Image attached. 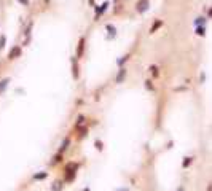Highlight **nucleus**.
Wrapping results in <instances>:
<instances>
[{"instance_id":"nucleus-1","label":"nucleus","mask_w":212,"mask_h":191,"mask_svg":"<svg viewBox=\"0 0 212 191\" xmlns=\"http://www.w3.org/2000/svg\"><path fill=\"white\" fill-rule=\"evenodd\" d=\"M150 7V0H139L137 2V11L139 13H145Z\"/></svg>"},{"instance_id":"nucleus-2","label":"nucleus","mask_w":212,"mask_h":191,"mask_svg":"<svg viewBox=\"0 0 212 191\" xmlns=\"http://www.w3.org/2000/svg\"><path fill=\"white\" fill-rule=\"evenodd\" d=\"M19 56H21V48L14 46L13 49L10 51V59H16V58H19Z\"/></svg>"},{"instance_id":"nucleus-3","label":"nucleus","mask_w":212,"mask_h":191,"mask_svg":"<svg viewBox=\"0 0 212 191\" xmlns=\"http://www.w3.org/2000/svg\"><path fill=\"white\" fill-rule=\"evenodd\" d=\"M124 75H126V68L121 67L120 72H118V75H116V78H115V81H116V83H121V81L124 80Z\"/></svg>"},{"instance_id":"nucleus-4","label":"nucleus","mask_w":212,"mask_h":191,"mask_svg":"<svg viewBox=\"0 0 212 191\" xmlns=\"http://www.w3.org/2000/svg\"><path fill=\"white\" fill-rule=\"evenodd\" d=\"M75 171H77L75 163H69L67 166H65V172H67V174H75Z\"/></svg>"},{"instance_id":"nucleus-5","label":"nucleus","mask_w":212,"mask_h":191,"mask_svg":"<svg viewBox=\"0 0 212 191\" xmlns=\"http://www.w3.org/2000/svg\"><path fill=\"white\" fill-rule=\"evenodd\" d=\"M107 7H109V2H105V3H102V7H99V8H97V10H96V19L99 18V14H102L104 11L107 10Z\"/></svg>"},{"instance_id":"nucleus-6","label":"nucleus","mask_w":212,"mask_h":191,"mask_svg":"<svg viewBox=\"0 0 212 191\" xmlns=\"http://www.w3.org/2000/svg\"><path fill=\"white\" fill-rule=\"evenodd\" d=\"M83 49H85V38H80V45H78V56L83 54Z\"/></svg>"},{"instance_id":"nucleus-7","label":"nucleus","mask_w":212,"mask_h":191,"mask_svg":"<svg viewBox=\"0 0 212 191\" xmlns=\"http://www.w3.org/2000/svg\"><path fill=\"white\" fill-rule=\"evenodd\" d=\"M196 34H198V35H204L206 34L204 26H202V27H201V26H196Z\"/></svg>"},{"instance_id":"nucleus-8","label":"nucleus","mask_w":212,"mask_h":191,"mask_svg":"<svg viewBox=\"0 0 212 191\" xmlns=\"http://www.w3.org/2000/svg\"><path fill=\"white\" fill-rule=\"evenodd\" d=\"M107 30H109L110 32V35H109V37H115V27H113V26H110V24H109V26H107Z\"/></svg>"},{"instance_id":"nucleus-9","label":"nucleus","mask_w":212,"mask_h":191,"mask_svg":"<svg viewBox=\"0 0 212 191\" xmlns=\"http://www.w3.org/2000/svg\"><path fill=\"white\" fill-rule=\"evenodd\" d=\"M161 26H163V21H156V22H155V26L152 27V30H150V32H155L158 27H161Z\"/></svg>"},{"instance_id":"nucleus-10","label":"nucleus","mask_w":212,"mask_h":191,"mask_svg":"<svg viewBox=\"0 0 212 191\" xmlns=\"http://www.w3.org/2000/svg\"><path fill=\"white\" fill-rule=\"evenodd\" d=\"M204 22H206V18H198V19L195 21V26H204Z\"/></svg>"},{"instance_id":"nucleus-11","label":"nucleus","mask_w":212,"mask_h":191,"mask_svg":"<svg viewBox=\"0 0 212 191\" xmlns=\"http://www.w3.org/2000/svg\"><path fill=\"white\" fill-rule=\"evenodd\" d=\"M69 143H70V140H69V139H65V140H64V143H62V147H61V151H64L65 148L69 147Z\"/></svg>"},{"instance_id":"nucleus-12","label":"nucleus","mask_w":212,"mask_h":191,"mask_svg":"<svg viewBox=\"0 0 212 191\" xmlns=\"http://www.w3.org/2000/svg\"><path fill=\"white\" fill-rule=\"evenodd\" d=\"M73 77H75V78H78V67H77L75 62H73Z\"/></svg>"},{"instance_id":"nucleus-13","label":"nucleus","mask_w":212,"mask_h":191,"mask_svg":"<svg viewBox=\"0 0 212 191\" xmlns=\"http://www.w3.org/2000/svg\"><path fill=\"white\" fill-rule=\"evenodd\" d=\"M61 190V182H56L54 186H53V191H59Z\"/></svg>"},{"instance_id":"nucleus-14","label":"nucleus","mask_w":212,"mask_h":191,"mask_svg":"<svg viewBox=\"0 0 212 191\" xmlns=\"http://www.w3.org/2000/svg\"><path fill=\"white\" fill-rule=\"evenodd\" d=\"M126 61H128V56H123L121 59H118V65H123Z\"/></svg>"},{"instance_id":"nucleus-15","label":"nucleus","mask_w":212,"mask_h":191,"mask_svg":"<svg viewBox=\"0 0 212 191\" xmlns=\"http://www.w3.org/2000/svg\"><path fill=\"white\" fill-rule=\"evenodd\" d=\"M5 40H7V38H5V35H2V37H0V49L5 46Z\"/></svg>"},{"instance_id":"nucleus-16","label":"nucleus","mask_w":212,"mask_h":191,"mask_svg":"<svg viewBox=\"0 0 212 191\" xmlns=\"http://www.w3.org/2000/svg\"><path fill=\"white\" fill-rule=\"evenodd\" d=\"M192 163V158H185V161H183V164H182V166L183 167H188V164Z\"/></svg>"},{"instance_id":"nucleus-17","label":"nucleus","mask_w":212,"mask_h":191,"mask_svg":"<svg viewBox=\"0 0 212 191\" xmlns=\"http://www.w3.org/2000/svg\"><path fill=\"white\" fill-rule=\"evenodd\" d=\"M45 177H46V174H45V172H43V174H38V175H35V178H37V180H43Z\"/></svg>"},{"instance_id":"nucleus-18","label":"nucleus","mask_w":212,"mask_h":191,"mask_svg":"<svg viewBox=\"0 0 212 191\" xmlns=\"http://www.w3.org/2000/svg\"><path fill=\"white\" fill-rule=\"evenodd\" d=\"M18 2H19L21 5H24V7H27V5H29V0H18Z\"/></svg>"},{"instance_id":"nucleus-19","label":"nucleus","mask_w":212,"mask_h":191,"mask_svg":"<svg viewBox=\"0 0 212 191\" xmlns=\"http://www.w3.org/2000/svg\"><path fill=\"white\" fill-rule=\"evenodd\" d=\"M150 83L152 81H145V88H147V89H153V86H152Z\"/></svg>"},{"instance_id":"nucleus-20","label":"nucleus","mask_w":212,"mask_h":191,"mask_svg":"<svg viewBox=\"0 0 212 191\" xmlns=\"http://www.w3.org/2000/svg\"><path fill=\"white\" fill-rule=\"evenodd\" d=\"M96 147H97V150H102V143L99 140H96Z\"/></svg>"},{"instance_id":"nucleus-21","label":"nucleus","mask_w":212,"mask_h":191,"mask_svg":"<svg viewBox=\"0 0 212 191\" xmlns=\"http://www.w3.org/2000/svg\"><path fill=\"white\" fill-rule=\"evenodd\" d=\"M83 121H85V118H83V116H80V118H78V124H83Z\"/></svg>"},{"instance_id":"nucleus-22","label":"nucleus","mask_w":212,"mask_h":191,"mask_svg":"<svg viewBox=\"0 0 212 191\" xmlns=\"http://www.w3.org/2000/svg\"><path fill=\"white\" fill-rule=\"evenodd\" d=\"M83 191H89V188H85V190H83Z\"/></svg>"},{"instance_id":"nucleus-23","label":"nucleus","mask_w":212,"mask_h":191,"mask_svg":"<svg viewBox=\"0 0 212 191\" xmlns=\"http://www.w3.org/2000/svg\"><path fill=\"white\" fill-rule=\"evenodd\" d=\"M118 191H128V190H124V188H123V190H118Z\"/></svg>"}]
</instances>
